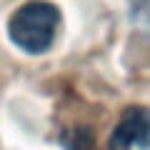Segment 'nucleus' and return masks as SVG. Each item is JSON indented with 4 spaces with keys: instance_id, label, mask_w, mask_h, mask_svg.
<instances>
[{
    "instance_id": "obj_3",
    "label": "nucleus",
    "mask_w": 150,
    "mask_h": 150,
    "mask_svg": "<svg viewBox=\"0 0 150 150\" xmlns=\"http://www.w3.org/2000/svg\"><path fill=\"white\" fill-rule=\"evenodd\" d=\"M60 145L65 150H93V135L85 128H73L60 138Z\"/></svg>"
},
{
    "instance_id": "obj_2",
    "label": "nucleus",
    "mask_w": 150,
    "mask_h": 150,
    "mask_svg": "<svg viewBox=\"0 0 150 150\" xmlns=\"http://www.w3.org/2000/svg\"><path fill=\"white\" fill-rule=\"evenodd\" d=\"M150 148V108L133 105L123 112L110 135L108 150H148Z\"/></svg>"
},
{
    "instance_id": "obj_4",
    "label": "nucleus",
    "mask_w": 150,
    "mask_h": 150,
    "mask_svg": "<svg viewBox=\"0 0 150 150\" xmlns=\"http://www.w3.org/2000/svg\"><path fill=\"white\" fill-rule=\"evenodd\" d=\"M130 15H133L135 25H138L143 33H148V35H150V0H133Z\"/></svg>"
},
{
    "instance_id": "obj_1",
    "label": "nucleus",
    "mask_w": 150,
    "mask_h": 150,
    "mask_svg": "<svg viewBox=\"0 0 150 150\" xmlns=\"http://www.w3.org/2000/svg\"><path fill=\"white\" fill-rule=\"evenodd\" d=\"M60 28V10L48 0H30L13 13L8 23L10 40L28 55L48 53Z\"/></svg>"
}]
</instances>
